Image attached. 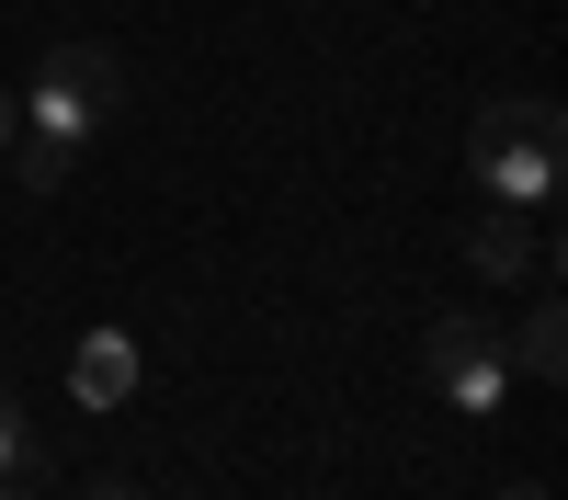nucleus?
Segmentation results:
<instances>
[{
	"instance_id": "5",
	"label": "nucleus",
	"mask_w": 568,
	"mask_h": 500,
	"mask_svg": "<svg viewBox=\"0 0 568 500\" xmlns=\"http://www.w3.org/2000/svg\"><path fill=\"white\" fill-rule=\"evenodd\" d=\"M466 262H478L489 285H524V273L546 262V251H535V227H524V205H489L478 227H466Z\"/></svg>"
},
{
	"instance_id": "7",
	"label": "nucleus",
	"mask_w": 568,
	"mask_h": 500,
	"mask_svg": "<svg viewBox=\"0 0 568 500\" xmlns=\"http://www.w3.org/2000/svg\"><path fill=\"white\" fill-rule=\"evenodd\" d=\"M511 364H524V376H557V364H568V330H557V307H535V318H524V353H511Z\"/></svg>"
},
{
	"instance_id": "12",
	"label": "nucleus",
	"mask_w": 568,
	"mask_h": 500,
	"mask_svg": "<svg viewBox=\"0 0 568 500\" xmlns=\"http://www.w3.org/2000/svg\"><path fill=\"white\" fill-rule=\"evenodd\" d=\"M0 500H23V478H0Z\"/></svg>"
},
{
	"instance_id": "6",
	"label": "nucleus",
	"mask_w": 568,
	"mask_h": 500,
	"mask_svg": "<svg viewBox=\"0 0 568 500\" xmlns=\"http://www.w3.org/2000/svg\"><path fill=\"white\" fill-rule=\"evenodd\" d=\"M69 160H80V149H58V136H23V149H12L23 194H58V182H69Z\"/></svg>"
},
{
	"instance_id": "9",
	"label": "nucleus",
	"mask_w": 568,
	"mask_h": 500,
	"mask_svg": "<svg viewBox=\"0 0 568 500\" xmlns=\"http://www.w3.org/2000/svg\"><path fill=\"white\" fill-rule=\"evenodd\" d=\"M80 500H136V489H125V478H91V489H80Z\"/></svg>"
},
{
	"instance_id": "1",
	"label": "nucleus",
	"mask_w": 568,
	"mask_h": 500,
	"mask_svg": "<svg viewBox=\"0 0 568 500\" xmlns=\"http://www.w3.org/2000/svg\"><path fill=\"white\" fill-rule=\"evenodd\" d=\"M557 103H535V91H524V103H489L478 125H466V171H478L489 182V205H557Z\"/></svg>"
},
{
	"instance_id": "3",
	"label": "nucleus",
	"mask_w": 568,
	"mask_h": 500,
	"mask_svg": "<svg viewBox=\"0 0 568 500\" xmlns=\"http://www.w3.org/2000/svg\"><path fill=\"white\" fill-rule=\"evenodd\" d=\"M420 364H433V387H444L455 409H500V398H511V353L489 341V318H433Z\"/></svg>"
},
{
	"instance_id": "11",
	"label": "nucleus",
	"mask_w": 568,
	"mask_h": 500,
	"mask_svg": "<svg viewBox=\"0 0 568 500\" xmlns=\"http://www.w3.org/2000/svg\"><path fill=\"white\" fill-rule=\"evenodd\" d=\"M0 149H12V91H0Z\"/></svg>"
},
{
	"instance_id": "8",
	"label": "nucleus",
	"mask_w": 568,
	"mask_h": 500,
	"mask_svg": "<svg viewBox=\"0 0 568 500\" xmlns=\"http://www.w3.org/2000/svg\"><path fill=\"white\" fill-rule=\"evenodd\" d=\"M0 478H34V432L12 421V398H0Z\"/></svg>"
},
{
	"instance_id": "2",
	"label": "nucleus",
	"mask_w": 568,
	"mask_h": 500,
	"mask_svg": "<svg viewBox=\"0 0 568 500\" xmlns=\"http://www.w3.org/2000/svg\"><path fill=\"white\" fill-rule=\"evenodd\" d=\"M23 114H34V136H58V149H91V136L125 114V69L103 58V45H45Z\"/></svg>"
},
{
	"instance_id": "10",
	"label": "nucleus",
	"mask_w": 568,
	"mask_h": 500,
	"mask_svg": "<svg viewBox=\"0 0 568 500\" xmlns=\"http://www.w3.org/2000/svg\"><path fill=\"white\" fill-rule=\"evenodd\" d=\"M500 500H557V489H535V478H524V489H500Z\"/></svg>"
},
{
	"instance_id": "4",
	"label": "nucleus",
	"mask_w": 568,
	"mask_h": 500,
	"mask_svg": "<svg viewBox=\"0 0 568 500\" xmlns=\"http://www.w3.org/2000/svg\"><path fill=\"white\" fill-rule=\"evenodd\" d=\"M69 387H80V409H125L136 398V330H91L80 364H69Z\"/></svg>"
}]
</instances>
